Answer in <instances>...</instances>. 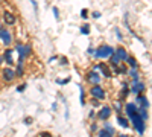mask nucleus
I'll use <instances>...</instances> for the list:
<instances>
[{"label": "nucleus", "instance_id": "7", "mask_svg": "<svg viewBox=\"0 0 152 137\" xmlns=\"http://www.w3.org/2000/svg\"><path fill=\"white\" fill-rule=\"evenodd\" d=\"M2 78H3V81L5 82H12L15 79V72H14V68L12 67H9V66H6V67H3L2 68Z\"/></svg>", "mask_w": 152, "mask_h": 137}, {"label": "nucleus", "instance_id": "38", "mask_svg": "<svg viewBox=\"0 0 152 137\" xmlns=\"http://www.w3.org/2000/svg\"><path fill=\"white\" fill-rule=\"evenodd\" d=\"M24 123H26V125H31V123H32V119H31V117L24 119Z\"/></svg>", "mask_w": 152, "mask_h": 137}, {"label": "nucleus", "instance_id": "23", "mask_svg": "<svg viewBox=\"0 0 152 137\" xmlns=\"http://www.w3.org/2000/svg\"><path fill=\"white\" fill-rule=\"evenodd\" d=\"M103 129H105V131H107V133H110L111 136H114V134H116V129H114L113 127H111V125H110V123H108V120H105V125H103Z\"/></svg>", "mask_w": 152, "mask_h": 137}, {"label": "nucleus", "instance_id": "27", "mask_svg": "<svg viewBox=\"0 0 152 137\" xmlns=\"http://www.w3.org/2000/svg\"><path fill=\"white\" fill-rule=\"evenodd\" d=\"M69 81H70V76H69V78H64V79H58L56 84H59V85H65V84H69Z\"/></svg>", "mask_w": 152, "mask_h": 137}, {"label": "nucleus", "instance_id": "15", "mask_svg": "<svg viewBox=\"0 0 152 137\" xmlns=\"http://www.w3.org/2000/svg\"><path fill=\"white\" fill-rule=\"evenodd\" d=\"M137 105L134 104V102H128L126 105H125V113H126V116L129 117L131 114H134V113H137Z\"/></svg>", "mask_w": 152, "mask_h": 137}, {"label": "nucleus", "instance_id": "32", "mask_svg": "<svg viewBox=\"0 0 152 137\" xmlns=\"http://www.w3.org/2000/svg\"><path fill=\"white\" fill-rule=\"evenodd\" d=\"M59 63H61L62 66H67L69 64V59L65 58V57H61V58H59Z\"/></svg>", "mask_w": 152, "mask_h": 137}, {"label": "nucleus", "instance_id": "3", "mask_svg": "<svg viewBox=\"0 0 152 137\" xmlns=\"http://www.w3.org/2000/svg\"><path fill=\"white\" fill-rule=\"evenodd\" d=\"M90 94H91V98H94L97 101H103L105 98H107V92H105V88L101 84L99 85H91Z\"/></svg>", "mask_w": 152, "mask_h": 137}, {"label": "nucleus", "instance_id": "36", "mask_svg": "<svg viewBox=\"0 0 152 137\" xmlns=\"http://www.w3.org/2000/svg\"><path fill=\"white\" fill-rule=\"evenodd\" d=\"M116 35H117V38L119 40H122L123 37H122V34H120V31H119V29H116Z\"/></svg>", "mask_w": 152, "mask_h": 137}, {"label": "nucleus", "instance_id": "8", "mask_svg": "<svg viewBox=\"0 0 152 137\" xmlns=\"http://www.w3.org/2000/svg\"><path fill=\"white\" fill-rule=\"evenodd\" d=\"M0 40L3 41V44L6 47H9L12 44V32H9L8 29H0Z\"/></svg>", "mask_w": 152, "mask_h": 137}, {"label": "nucleus", "instance_id": "20", "mask_svg": "<svg viewBox=\"0 0 152 137\" xmlns=\"http://www.w3.org/2000/svg\"><path fill=\"white\" fill-rule=\"evenodd\" d=\"M126 63H128V66L131 67V68H138V63H137V59L134 58V57H129L126 58Z\"/></svg>", "mask_w": 152, "mask_h": 137}, {"label": "nucleus", "instance_id": "12", "mask_svg": "<svg viewBox=\"0 0 152 137\" xmlns=\"http://www.w3.org/2000/svg\"><path fill=\"white\" fill-rule=\"evenodd\" d=\"M134 104L137 107H142V108H149V99L146 98V94H137Z\"/></svg>", "mask_w": 152, "mask_h": 137}, {"label": "nucleus", "instance_id": "35", "mask_svg": "<svg viewBox=\"0 0 152 137\" xmlns=\"http://www.w3.org/2000/svg\"><path fill=\"white\" fill-rule=\"evenodd\" d=\"M52 11H53V15H55V18L58 20V18H59V11H58V8H52Z\"/></svg>", "mask_w": 152, "mask_h": 137}, {"label": "nucleus", "instance_id": "5", "mask_svg": "<svg viewBox=\"0 0 152 137\" xmlns=\"http://www.w3.org/2000/svg\"><path fill=\"white\" fill-rule=\"evenodd\" d=\"M111 114H113V107H110V105H102L101 108H99V111L96 114V117L99 120H108L111 117Z\"/></svg>", "mask_w": 152, "mask_h": 137}, {"label": "nucleus", "instance_id": "28", "mask_svg": "<svg viewBox=\"0 0 152 137\" xmlns=\"http://www.w3.org/2000/svg\"><path fill=\"white\" fill-rule=\"evenodd\" d=\"M114 110L119 114H122V104H120V102H116V104H114Z\"/></svg>", "mask_w": 152, "mask_h": 137}, {"label": "nucleus", "instance_id": "4", "mask_svg": "<svg viewBox=\"0 0 152 137\" xmlns=\"http://www.w3.org/2000/svg\"><path fill=\"white\" fill-rule=\"evenodd\" d=\"M144 92H146V84H144L143 81H135V82H131V87H129V93L133 94H143Z\"/></svg>", "mask_w": 152, "mask_h": 137}, {"label": "nucleus", "instance_id": "34", "mask_svg": "<svg viewBox=\"0 0 152 137\" xmlns=\"http://www.w3.org/2000/svg\"><path fill=\"white\" fill-rule=\"evenodd\" d=\"M91 104H93V107H99V105H101V101H97V99H94V98H91Z\"/></svg>", "mask_w": 152, "mask_h": 137}, {"label": "nucleus", "instance_id": "14", "mask_svg": "<svg viewBox=\"0 0 152 137\" xmlns=\"http://www.w3.org/2000/svg\"><path fill=\"white\" fill-rule=\"evenodd\" d=\"M114 53L119 57V59H120V63H123V61H126V58L129 57V53L126 52V49L125 47H117V49H114Z\"/></svg>", "mask_w": 152, "mask_h": 137}, {"label": "nucleus", "instance_id": "22", "mask_svg": "<svg viewBox=\"0 0 152 137\" xmlns=\"http://www.w3.org/2000/svg\"><path fill=\"white\" fill-rule=\"evenodd\" d=\"M14 72H15V76L22 78L23 73H24V67H23V64H17V68H14Z\"/></svg>", "mask_w": 152, "mask_h": 137}, {"label": "nucleus", "instance_id": "21", "mask_svg": "<svg viewBox=\"0 0 152 137\" xmlns=\"http://www.w3.org/2000/svg\"><path fill=\"white\" fill-rule=\"evenodd\" d=\"M110 64L113 66V67H116V66L120 64V59H119V57H117L116 53H113V55L110 57Z\"/></svg>", "mask_w": 152, "mask_h": 137}, {"label": "nucleus", "instance_id": "16", "mask_svg": "<svg viewBox=\"0 0 152 137\" xmlns=\"http://www.w3.org/2000/svg\"><path fill=\"white\" fill-rule=\"evenodd\" d=\"M122 90H120V94H119V98H120V101H125L129 96V85H128V82H123L122 84Z\"/></svg>", "mask_w": 152, "mask_h": 137}, {"label": "nucleus", "instance_id": "25", "mask_svg": "<svg viewBox=\"0 0 152 137\" xmlns=\"http://www.w3.org/2000/svg\"><path fill=\"white\" fill-rule=\"evenodd\" d=\"M81 34H82V35H88V34H90V24L81 26Z\"/></svg>", "mask_w": 152, "mask_h": 137}, {"label": "nucleus", "instance_id": "40", "mask_svg": "<svg viewBox=\"0 0 152 137\" xmlns=\"http://www.w3.org/2000/svg\"><path fill=\"white\" fill-rule=\"evenodd\" d=\"M88 53L93 55V53H94V47H90V49H88Z\"/></svg>", "mask_w": 152, "mask_h": 137}, {"label": "nucleus", "instance_id": "10", "mask_svg": "<svg viewBox=\"0 0 152 137\" xmlns=\"http://www.w3.org/2000/svg\"><path fill=\"white\" fill-rule=\"evenodd\" d=\"M12 53H14V49H11V47H8V49L5 50V53H3V63H6L9 67H14V64H15Z\"/></svg>", "mask_w": 152, "mask_h": 137}, {"label": "nucleus", "instance_id": "46", "mask_svg": "<svg viewBox=\"0 0 152 137\" xmlns=\"http://www.w3.org/2000/svg\"><path fill=\"white\" fill-rule=\"evenodd\" d=\"M0 3H2V0H0Z\"/></svg>", "mask_w": 152, "mask_h": 137}, {"label": "nucleus", "instance_id": "18", "mask_svg": "<svg viewBox=\"0 0 152 137\" xmlns=\"http://www.w3.org/2000/svg\"><path fill=\"white\" fill-rule=\"evenodd\" d=\"M117 123H119L120 127H123L125 129L129 128V120H128V117H123L122 114H119V116H117Z\"/></svg>", "mask_w": 152, "mask_h": 137}, {"label": "nucleus", "instance_id": "24", "mask_svg": "<svg viewBox=\"0 0 152 137\" xmlns=\"http://www.w3.org/2000/svg\"><path fill=\"white\" fill-rule=\"evenodd\" d=\"M96 134H97V137H114V136H111L110 133H107V131H105V129H103V128H102V129H101V128H99Z\"/></svg>", "mask_w": 152, "mask_h": 137}, {"label": "nucleus", "instance_id": "1", "mask_svg": "<svg viewBox=\"0 0 152 137\" xmlns=\"http://www.w3.org/2000/svg\"><path fill=\"white\" fill-rule=\"evenodd\" d=\"M128 120H129V123L133 125V128L135 129V131L140 134V136H143L144 133H146V122H144L140 116H138L137 113H134V114H131L129 117H128Z\"/></svg>", "mask_w": 152, "mask_h": 137}, {"label": "nucleus", "instance_id": "42", "mask_svg": "<svg viewBox=\"0 0 152 137\" xmlns=\"http://www.w3.org/2000/svg\"><path fill=\"white\" fill-rule=\"evenodd\" d=\"M31 3H32V5H34V6H35V9L38 8V5H37V2H35V0H31Z\"/></svg>", "mask_w": 152, "mask_h": 137}, {"label": "nucleus", "instance_id": "13", "mask_svg": "<svg viewBox=\"0 0 152 137\" xmlns=\"http://www.w3.org/2000/svg\"><path fill=\"white\" fill-rule=\"evenodd\" d=\"M2 18H3V22L6 23V24H15V22H17V17L12 14L11 11H3V15H2Z\"/></svg>", "mask_w": 152, "mask_h": 137}, {"label": "nucleus", "instance_id": "17", "mask_svg": "<svg viewBox=\"0 0 152 137\" xmlns=\"http://www.w3.org/2000/svg\"><path fill=\"white\" fill-rule=\"evenodd\" d=\"M126 75H129V76H131V82H135V81L140 79L138 68H128V73H126Z\"/></svg>", "mask_w": 152, "mask_h": 137}, {"label": "nucleus", "instance_id": "39", "mask_svg": "<svg viewBox=\"0 0 152 137\" xmlns=\"http://www.w3.org/2000/svg\"><path fill=\"white\" fill-rule=\"evenodd\" d=\"M90 119H96V113L94 111H90Z\"/></svg>", "mask_w": 152, "mask_h": 137}, {"label": "nucleus", "instance_id": "30", "mask_svg": "<svg viewBox=\"0 0 152 137\" xmlns=\"http://www.w3.org/2000/svg\"><path fill=\"white\" fill-rule=\"evenodd\" d=\"M81 17H82L84 20H87V18H88V11H87V9H82V11H81Z\"/></svg>", "mask_w": 152, "mask_h": 137}, {"label": "nucleus", "instance_id": "44", "mask_svg": "<svg viewBox=\"0 0 152 137\" xmlns=\"http://www.w3.org/2000/svg\"><path fill=\"white\" fill-rule=\"evenodd\" d=\"M117 137H131V136H128V134H119Z\"/></svg>", "mask_w": 152, "mask_h": 137}, {"label": "nucleus", "instance_id": "37", "mask_svg": "<svg viewBox=\"0 0 152 137\" xmlns=\"http://www.w3.org/2000/svg\"><path fill=\"white\" fill-rule=\"evenodd\" d=\"M99 17H101V12H93V18H99Z\"/></svg>", "mask_w": 152, "mask_h": 137}, {"label": "nucleus", "instance_id": "26", "mask_svg": "<svg viewBox=\"0 0 152 137\" xmlns=\"http://www.w3.org/2000/svg\"><path fill=\"white\" fill-rule=\"evenodd\" d=\"M79 92H81V105H85V92L82 85H79Z\"/></svg>", "mask_w": 152, "mask_h": 137}, {"label": "nucleus", "instance_id": "29", "mask_svg": "<svg viewBox=\"0 0 152 137\" xmlns=\"http://www.w3.org/2000/svg\"><path fill=\"white\" fill-rule=\"evenodd\" d=\"M26 87H28V85H26V84H20V85L17 87V92H18V93L24 92V90H26Z\"/></svg>", "mask_w": 152, "mask_h": 137}, {"label": "nucleus", "instance_id": "9", "mask_svg": "<svg viewBox=\"0 0 152 137\" xmlns=\"http://www.w3.org/2000/svg\"><path fill=\"white\" fill-rule=\"evenodd\" d=\"M93 68H97V72H101L105 78H111V75H113V72H111L110 66L105 64V63H97V66H94Z\"/></svg>", "mask_w": 152, "mask_h": 137}, {"label": "nucleus", "instance_id": "45", "mask_svg": "<svg viewBox=\"0 0 152 137\" xmlns=\"http://www.w3.org/2000/svg\"><path fill=\"white\" fill-rule=\"evenodd\" d=\"M0 29H2V20H0Z\"/></svg>", "mask_w": 152, "mask_h": 137}, {"label": "nucleus", "instance_id": "11", "mask_svg": "<svg viewBox=\"0 0 152 137\" xmlns=\"http://www.w3.org/2000/svg\"><path fill=\"white\" fill-rule=\"evenodd\" d=\"M15 50L18 52V55H22V57H29L32 49H31V44H23V43H18L15 46Z\"/></svg>", "mask_w": 152, "mask_h": 137}, {"label": "nucleus", "instance_id": "19", "mask_svg": "<svg viewBox=\"0 0 152 137\" xmlns=\"http://www.w3.org/2000/svg\"><path fill=\"white\" fill-rule=\"evenodd\" d=\"M137 114L140 116V117L146 122L148 119H149V113H148V108H142V107H138L137 108Z\"/></svg>", "mask_w": 152, "mask_h": 137}, {"label": "nucleus", "instance_id": "2", "mask_svg": "<svg viewBox=\"0 0 152 137\" xmlns=\"http://www.w3.org/2000/svg\"><path fill=\"white\" fill-rule=\"evenodd\" d=\"M114 53V47L113 46H108V44H102V46H99L97 49H94V58L96 59H107L110 58L111 55Z\"/></svg>", "mask_w": 152, "mask_h": 137}, {"label": "nucleus", "instance_id": "41", "mask_svg": "<svg viewBox=\"0 0 152 137\" xmlns=\"http://www.w3.org/2000/svg\"><path fill=\"white\" fill-rule=\"evenodd\" d=\"M2 64H3V55L0 53V67H2Z\"/></svg>", "mask_w": 152, "mask_h": 137}, {"label": "nucleus", "instance_id": "31", "mask_svg": "<svg viewBox=\"0 0 152 137\" xmlns=\"http://www.w3.org/2000/svg\"><path fill=\"white\" fill-rule=\"evenodd\" d=\"M37 137H52V134H50V133H47V131H41V133H40Z\"/></svg>", "mask_w": 152, "mask_h": 137}, {"label": "nucleus", "instance_id": "6", "mask_svg": "<svg viewBox=\"0 0 152 137\" xmlns=\"http://www.w3.org/2000/svg\"><path fill=\"white\" fill-rule=\"evenodd\" d=\"M85 78H87V82L91 84V85H99V84H101V81H102V76L99 75L97 70H90Z\"/></svg>", "mask_w": 152, "mask_h": 137}, {"label": "nucleus", "instance_id": "43", "mask_svg": "<svg viewBox=\"0 0 152 137\" xmlns=\"http://www.w3.org/2000/svg\"><path fill=\"white\" fill-rule=\"evenodd\" d=\"M53 61H56V57H52V58L49 59V63H53Z\"/></svg>", "mask_w": 152, "mask_h": 137}, {"label": "nucleus", "instance_id": "33", "mask_svg": "<svg viewBox=\"0 0 152 137\" xmlns=\"http://www.w3.org/2000/svg\"><path fill=\"white\" fill-rule=\"evenodd\" d=\"M97 129H99V127L96 125V123H91V127H90V131H91V133H97Z\"/></svg>", "mask_w": 152, "mask_h": 137}]
</instances>
